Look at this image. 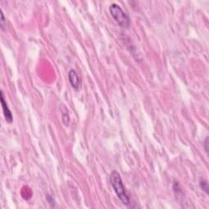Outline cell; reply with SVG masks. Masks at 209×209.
Here are the masks:
<instances>
[{
  "label": "cell",
  "instance_id": "cell-3",
  "mask_svg": "<svg viewBox=\"0 0 209 209\" xmlns=\"http://www.w3.org/2000/svg\"><path fill=\"white\" fill-rule=\"evenodd\" d=\"M68 78H69L70 86L72 87L75 90H79L81 87L82 81L76 71L75 70H70L69 74H68Z\"/></svg>",
  "mask_w": 209,
  "mask_h": 209
},
{
  "label": "cell",
  "instance_id": "cell-1",
  "mask_svg": "<svg viewBox=\"0 0 209 209\" xmlns=\"http://www.w3.org/2000/svg\"><path fill=\"white\" fill-rule=\"evenodd\" d=\"M109 181L111 184V186L114 190V193L116 194L120 201L127 207H130L131 200L128 196V192L126 191V188L123 185V180L121 178V176L117 171H113L109 176Z\"/></svg>",
  "mask_w": 209,
  "mask_h": 209
},
{
  "label": "cell",
  "instance_id": "cell-5",
  "mask_svg": "<svg viewBox=\"0 0 209 209\" xmlns=\"http://www.w3.org/2000/svg\"><path fill=\"white\" fill-rule=\"evenodd\" d=\"M60 109H61V114H62V120L63 123L65 125H68L69 123H70V116H69V112H68L66 107H65L64 105H61L60 107Z\"/></svg>",
  "mask_w": 209,
  "mask_h": 209
},
{
  "label": "cell",
  "instance_id": "cell-6",
  "mask_svg": "<svg viewBox=\"0 0 209 209\" xmlns=\"http://www.w3.org/2000/svg\"><path fill=\"white\" fill-rule=\"evenodd\" d=\"M199 186L200 188L202 189V191H203L205 193L208 194V183H207V181L206 180H201L199 182Z\"/></svg>",
  "mask_w": 209,
  "mask_h": 209
},
{
  "label": "cell",
  "instance_id": "cell-2",
  "mask_svg": "<svg viewBox=\"0 0 209 209\" xmlns=\"http://www.w3.org/2000/svg\"><path fill=\"white\" fill-rule=\"evenodd\" d=\"M109 12L114 20L119 24L122 28H128L130 26V18L123 11L119 5L116 3H112L109 6Z\"/></svg>",
  "mask_w": 209,
  "mask_h": 209
},
{
  "label": "cell",
  "instance_id": "cell-9",
  "mask_svg": "<svg viewBox=\"0 0 209 209\" xmlns=\"http://www.w3.org/2000/svg\"><path fill=\"white\" fill-rule=\"evenodd\" d=\"M207 141H208V138H206V140H205V142H204V146H205V151L207 153V151H208V149H207Z\"/></svg>",
  "mask_w": 209,
  "mask_h": 209
},
{
  "label": "cell",
  "instance_id": "cell-8",
  "mask_svg": "<svg viewBox=\"0 0 209 209\" xmlns=\"http://www.w3.org/2000/svg\"><path fill=\"white\" fill-rule=\"evenodd\" d=\"M47 202H48L51 205H52V204H54V203H55L53 199H52V198H51L50 195H47Z\"/></svg>",
  "mask_w": 209,
  "mask_h": 209
},
{
  "label": "cell",
  "instance_id": "cell-4",
  "mask_svg": "<svg viewBox=\"0 0 209 209\" xmlns=\"http://www.w3.org/2000/svg\"><path fill=\"white\" fill-rule=\"evenodd\" d=\"M1 104H2V111H3L5 119L8 123H12L13 122V117H12V114L10 110L9 107L7 105V101L5 100L3 92H1Z\"/></svg>",
  "mask_w": 209,
  "mask_h": 209
},
{
  "label": "cell",
  "instance_id": "cell-7",
  "mask_svg": "<svg viewBox=\"0 0 209 209\" xmlns=\"http://www.w3.org/2000/svg\"><path fill=\"white\" fill-rule=\"evenodd\" d=\"M1 28L2 30H4L5 27V18H4V15H3V12L2 11H1Z\"/></svg>",
  "mask_w": 209,
  "mask_h": 209
}]
</instances>
